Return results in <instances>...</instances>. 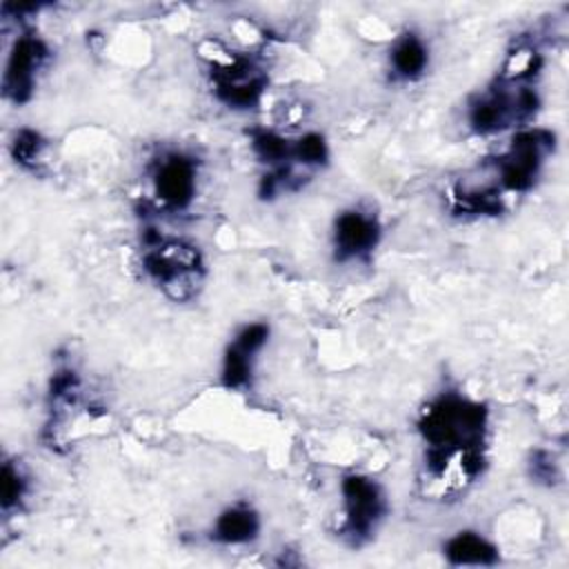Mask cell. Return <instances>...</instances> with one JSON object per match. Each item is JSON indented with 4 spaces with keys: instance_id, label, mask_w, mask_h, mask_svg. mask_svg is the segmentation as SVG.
<instances>
[{
    "instance_id": "cell-12",
    "label": "cell",
    "mask_w": 569,
    "mask_h": 569,
    "mask_svg": "<svg viewBox=\"0 0 569 569\" xmlns=\"http://www.w3.org/2000/svg\"><path fill=\"white\" fill-rule=\"evenodd\" d=\"M442 556L453 567H493L500 562L498 547L478 531L465 529L442 545Z\"/></svg>"
},
{
    "instance_id": "cell-13",
    "label": "cell",
    "mask_w": 569,
    "mask_h": 569,
    "mask_svg": "<svg viewBox=\"0 0 569 569\" xmlns=\"http://www.w3.org/2000/svg\"><path fill=\"white\" fill-rule=\"evenodd\" d=\"M389 67L398 80L413 82V80L422 78L429 67V47L425 44V40L418 33L407 31V33L398 36L396 42L391 44Z\"/></svg>"
},
{
    "instance_id": "cell-11",
    "label": "cell",
    "mask_w": 569,
    "mask_h": 569,
    "mask_svg": "<svg viewBox=\"0 0 569 569\" xmlns=\"http://www.w3.org/2000/svg\"><path fill=\"white\" fill-rule=\"evenodd\" d=\"M260 513L247 502H236L218 513L211 527V540L224 547H240L253 542L260 536Z\"/></svg>"
},
{
    "instance_id": "cell-14",
    "label": "cell",
    "mask_w": 569,
    "mask_h": 569,
    "mask_svg": "<svg viewBox=\"0 0 569 569\" xmlns=\"http://www.w3.org/2000/svg\"><path fill=\"white\" fill-rule=\"evenodd\" d=\"M0 507L4 518H9L11 511H18L24 502V496L29 491V480L20 465L16 460H4L2 462V473H0Z\"/></svg>"
},
{
    "instance_id": "cell-1",
    "label": "cell",
    "mask_w": 569,
    "mask_h": 569,
    "mask_svg": "<svg viewBox=\"0 0 569 569\" xmlns=\"http://www.w3.org/2000/svg\"><path fill=\"white\" fill-rule=\"evenodd\" d=\"M487 431V405L458 391L438 393L418 416L427 471L433 478H440L451 462H458L469 480L478 478L485 469Z\"/></svg>"
},
{
    "instance_id": "cell-15",
    "label": "cell",
    "mask_w": 569,
    "mask_h": 569,
    "mask_svg": "<svg viewBox=\"0 0 569 569\" xmlns=\"http://www.w3.org/2000/svg\"><path fill=\"white\" fill-rule=\"evenodd\" d=\"M44 151H47V140L42 138V133L33 129H20L11 140V158L22 169L36 171Z\"/></svg>"
},
{
    "instance_id": "cell-16",
    "label": "cell",
    "mask_w": 569,
    "mask_h": 569,
    "mask_svg": "<svg viewBox=\"0 0 569 569\" xmlns=\"http://www.w3.org/2000/svg\"><path fill=\"white\" fill-rule=\"evenodd\" d=\"M529 469H531V478H536L538 482H556L558 473H556V462L551 458V453L547 451H536L531 462H529Z\"/></svg>"
},
{
    "instance_id": "cell-8",
    "label": "cell",
    "mask_w": 569,
    "mask_h": 569,
    "mask_svg": "<svg viewBox=\"0 0 569 569\" xmlns=\"http://www.w3.org/2000/svg\"><path fill=\"white\" fill-rule=\"evenodd\" d=\"M49 60V47L36 33H22L16 38L4 73H2V93L13 104H24L31 100L38 84V73Z\"/></svg>"
},
{
    "instance_id": "cell-7",
    "label": "cell",
    "mask_w": 569,
    "mask_h": 569,
    "mask_svg": "<svg viewBox=\"0 0 569 569\" xmlns=\"http://www.w3.org/2000/svg\"><path fill=\"white\" fill-rule=\"evenodd\" d=\"M382 227L373 211L362 207H351L340 211L333 218L331 227V249L333 260L340 264L347 262H362L380 244Z\"/></svg>"
},
{
    "instance_id": "cell-2",
    "label": "cell",
    "mask_w": 569,
    "mask_h": 569,
    "mask_svg": "<svg viewBox=\"0 0 569 569\" xmlns=\"http://www.w3.org/2000/svg\"><path fill=\"white\" fill-rule=\"evenodd\" d=\"M511 53L516 64L498 76L485 91H480L467 109L469 129L478 136L500 133L505 129H525L540 109V96L533 76L540 69L536 51Z\"/></svg>"
},
{
    "instance_id": "cell-5",
    "label": "cell",
    "mask_w": 569,
    "mask_h": 569,
    "mask_svg": "<svg viewBox=\"0 0 569 569\" xmlns=\"http://www.w3.org/2000/svg\"><path fill=\"white\" fill-rule=\"evenodd\" d=\"M342 525L340 533L351 547L367 545L389 513V500L378 480L365 473H347L340 480Z\"/></svg>"
},
{
    "instance_id": "cell-4",
    "label": "cell",
    "mask_w": 569,
    "mask_h": 569,
    "mask_svg": "<svg viewBox=\"0 0 569 569\" xmlns=\"http://www.w3.org/2000/svg\"><path fill=\"white\" fill-rule=\"evenodd\" d=\"M556 149V133L540 127L518 129L509 147L491 162V189L500 196L527 193L538 182L547 158Z\"/></svg>"
},
{
    "instance_id": "cell-6",
    "label": "cell",
    "mask_w": 569,
    "mask_h": 569,
    "mask_svg": "<svg viewBox=\"0 0 569 569\" xmlns=\"http://www.w3.org/2000/svg\"><path fill=\"white\" fill-rule=\"evenodd\" d=\"M209 78L216 98L236 111H249L258 107L267 89V71L247 56H229L211 62Z\"/></svg>"
},
{
    "instance_id": "cell-10",
    "label": "cell",
    "mask_w": 569,
    "mask_h": 569,
    "mask_svg": "<svg viewBox=\"0 0 569 569\" xmlns=\"http://www.w3.org/2000/svg\"><path fill=\"white\" fill-rule=\"evenodd\" d=\"M269 340V325L267 322H249L240 327L231 342L224 349L222 367H220V385L229 391H240L251 385L253 365L258 353L264 349Z\"/></svg>"
},
{
    "instance_id": "cell-3",
    "label": "cell",
    "mask_w": 569,
    "mask_h": 569,
    "mask_svg": "<svg viewBox=\"0 0 569 569\" xmlns=\"http://www.w3.org/2000/svg\"><path fill=\"white\" fill-rule=\"evenodd\" d=\"M142 244V267L169 298L178 302L198 293L204 278V260L198 247L180 238H164L156 229H144Z\"/></svg>"
},
{
    "instance_id": "cell-9",
    "label": "cell",
    "mask_w": 569,
    "mask_h": 569,
    "mask_svg": "<svg viewBox=\"0 0 569 569\" xmlns=\"http://www.w3.org/2000/svg\"><path fill=\"white\" fill-rule=\"evenodd\" d=\"M151 189L167 211H184L198 191V164L182 151L160 156L151 167Z\"/></svg>"
}]
</instances>
